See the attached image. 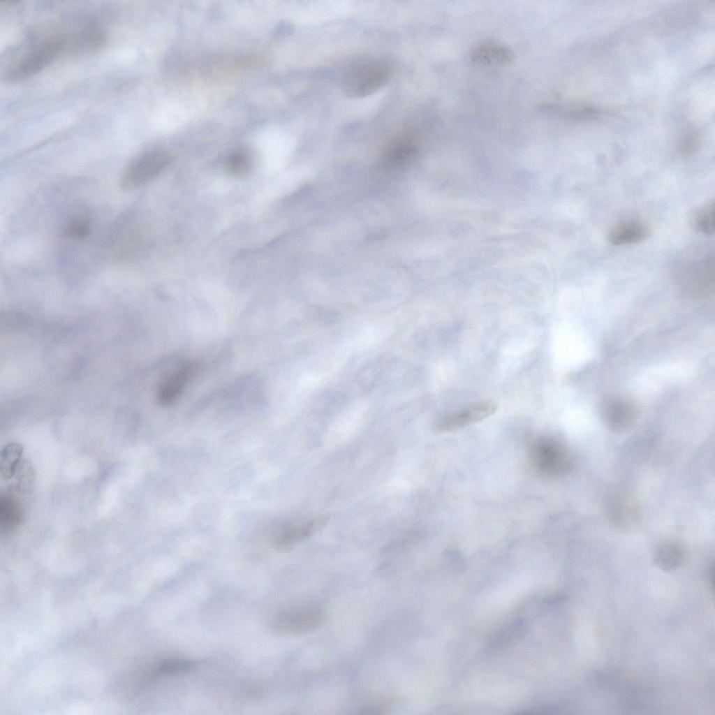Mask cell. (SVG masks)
<instances>
[{"instance_id":"obj_20","label":"cell","mask_w":715,"mask_h":715,"mask_svg":"<svg viewBox=\"0 0 715 715\" xmlns=\"http://www.w3.org/2000/svg\"><path fill=\"white\" fill-rule=\"evenodd\" d=\"M226 165L231 174L238 176L243 175L248 172L251 167V159L246 152L237 151L228 157Z\"/></svg>"},{"instance_id":"obj_6","label":"cell","mask_w":715,"mask_h":715,"mask_svg":"<svg viewBox=\"0 0 715 715\" xmlns=\"http://www.w3.org/2000/svg\"><path fill=\"white\" fill-rule=\"evenodd\" d=\"M496 408L494 401H478L443 415L436 420L432 429L439 433L455 431L487 418Z\"/></svg>"},{"instance_id":"obj_14","label":"cell","mask_w":715,"mask_h":715,"mask_svg":"<svg viewBox=\"0 0 715 715\" xmlns=\"http://www.w3.org/2000/svg\"><path fill=\"white\" fill-rule=\"evenodd\" d=\"M684 560L681 547L674 543H665L659 545L654 554V565L663 571L670 572L677 569Z\"/></svg>"},{"instance_id":"obj_19","label":"cell","mask_w":715,"mask_h":715,"mask_svg":"<svg viewBox=\"0 0 715 715\" xmlns=\"http://www.w3.org/2000/svg\"><path fill=\"white\" fill-rule=\"evenodd\" d=\"M61 233L63 236L68 238L82 239L89 235L90 225L84 217L75 216L64 223Z\"/></svg>"},{"instance_id":"obj_18","label":"cell","mask_w":715,"mask_h":715,"mask_svg":"<svg viewBox=\"0 0 715 715\" xmlns=\"http://www.w3.org/2000/svg\"><path fill=\"white\" fill-rule=\"evenodd\" d=\"M196 666L194 661L182 658H169L159 661L152 670L154 676H175L186 673Z\"/></svg>"},{"instance_id":"obj_15","label":"cell","mask_w":715,"mask_h":715,"mask_svg":"<svg viewBox=\"0 0 715 715\" xmlns=\"http://www.w3.org/2000/svg\"><path fill=\"white\" fill-rule=\"evenodd\" d=\"M714 202L710 201L690 212L688 221L695 230L707 235L714 234Z\"/></svg>"},{"instance_id":"obj_8","label":"cell","mask_w":715,"mask_h":715,"mask_svg":"<svg viewBox=\"0 0 715 715\" xmlns=\"http://www.w3.org/2000/svg\"><path fill=\"white\" fill-rule=\"evenodd\" d=\"M325 515L290 522L281 525L274 534L278 550H288L322 529L328 521Z\"/></svg>"},{"instance_id":"obj_17","label":"cell","mask_w":715,"mask_h":715,"mask_svg":"<svg viewBox=\"0 0 715 715\" xmlns=\"http://www.w3.org/2000/svg\"><path fill=\"white\" fill-rule=\"evenodd\" d=\"M23 447L16 443L6 445L1 452V474L3 479H11L21 463Z\"/></svg>"},{"instance_id":"obj_7","label":"cell","mask_w":715,"mask_h":715,"mask_svg":"<svg viewBox=\"0 0 715 715\" xmlns=\"http://www.w3.org/2000/svg\"><path fill=\"white\" fill-rule=\"evenodd\" d=\"M599 410L605 425L616 433H623L631 429L637 415L633 402L618 395L604 397L600 403Z\"/></svg>"},{"instance_id":"obj_2","label":"cell","mask_w":715,"mask_h":715,"mask_svg":"<svg viewBox=\"0 0 715 715\" xmlns=\"http://www.w3.org/2000/svg\"><path fill=\"white\" fill-rule=\"evenodd\" d=\"M68 47V39L64 37L46 40L15 64L7 72L6 80L10 82H18L34 75L47 66Z\"/></svg>"},{"instance_id":"obj_11","label":"cell","mask_w":715,"mask_h":715,"mask_svg":"<svg viewBox=\"0 0 715 715\" xmlns=\"http://www.w3.org/2000/svg\"><path fill=\"white\" fill-rule=\"evenodd\" d=\"M513 57L508 46L495 40L480 42L470 52L473 62L486 66L506 65L513 61Z\"/></svg>"},{"instance_id":"obj_3","label":"cell","mask_w":715,"mask_h":715,"mask_svg":"<svg viewBox=\"0 0 715 715\" xmlns=\"http://www.w3.org/2000/svg\"><path fill=\"white\" fill-rule=\"evenodd\" d=\"M324 619V612L318 607L300 606L279 612L271 618L269 626L280 635H301L317 629Z\"/></svg>"},{"instance_id":"obj_9","label":"cell","mask_w":715,"mask_h":715,"mask_svg":"<svg viewBox=\"0 0 715 715\" xmlns=\"http://www.w3.org/2000/svg\"><path fill=\"white\" fill-rule=\"evenodd\" d=\"M651 233L649 223L640 217H628L615 223L608 231L607 240L614 246L636 244L644 241Z\"/></svg>"},{"instance_id":"obj_16","label":"cell","mask_w":715,"mask_h":715,"mask_svg":"<svg viewBox=\"0 0 715 715\" xmlns=\"http://www.w3.org/2000/svg\"><path fill=\"white\" fill-rule=\"evenodd\" d=\"M105 38L101 30L88 29L68 40V47L77 51L94 50L104 45Z\"/></svg>"},{"instance_id":"obj_4","label":"cell","mask_w":715,"mask_h":715,"mask_svg":"<svg viewBox=\"0 0 715 715\" xmlns=\"http://www.w3.org/2000/svg\"><path fill=\"white\" fill-rule=\"evenodd\" d=\"M529 457L534 469L547 476H561L571 466V458L566 447L551 438H540L531 445Z\"/></svg>"},{"instance_id":"obj_12","label":"cell","mask_w":715,"mask_h":715,"mask_svg":"<svg viewBox=\"0 0 715 715\" xmlns=\"http://www.w3.org/2000/svg\"><path fill=\"white\" fill-rule=\"evenodd\" d=\"M609 515L614 524L624 531H631L640 523L637 506L626 496L617 495L612 499L609 506Z\"/></svg>"},{"instance_id":"obj_5","label":"cell","mask_w":715,"mask_h":715,"mask_svg":"<svg viewBox=\"0 0 715 715\" xmlns=\"http://www.w3.org/2000/svg\"><path fill=\"white\" fill-rule=\"evenodd\" d=\"M168 163L169 156L161 151H152L139 156L122 173L121 188L131 191L143 186L162 172Z\"/></svg>"},{"instance_id":"obj_13","label":"cell","mask_w":715,"mask_h":715,"mask_svg":"<svg viewBox=\"0 0 715 715\" xmlns=\"http://www.w3.org/2000/svg\"><path fill=\"white\" fill-rule=\"evenodd\" d=\"M192 372L191 364H184L167 376L159 386L157 398L162 406L171 405L180 395Z\"/></svg>"},{"instance_id":"obj_1","label":"cell","mask_w":715,"mask_h":715,"mask_svg":"<svg viewBox=\"0 0 715 715\" xmlns=\"http://www.w3.org/2000/svg\"><path fill=\"white\" fill-rule=\"evenodd\" d=\"M390 65L381 59H366L348 68L341 81V89L351 98L371 95L383 88L390 80Z\"/></svg>"},{"instance_id":"obj_10","label":"cell","mask_w":715,"mask_h":715,"mask_svg":"<svg viewBox=\"0 0 715 715\" xmlns=\"http://www.w3.org/2000/svg\"><path fill=\"white\" fill-rule=\"evenodd\" d=\"M22 492L11 485L1 494L0 524L2 532L15 529L24 520L25 510L20 496Z\"/></svg>"}]
</instances>
